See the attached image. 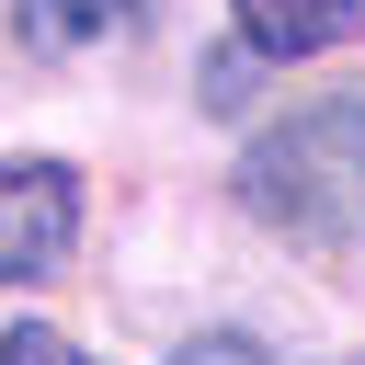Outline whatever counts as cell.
I'll return each mask as SVG.
<instances>
[{
    "label": "cell",
    "mask_w": 365,
    "mask_h": 365,
    "mask_svg": "<svg viewBox=\"0 0 365 365\" xmlns=\"http://www.w3.org/2000/svg\"><path fill=\"white\" fill-rule=\"evenodd\" d=\"M240 205L308 251H354L365 240V91H331V103L262 125L240 160Z\"/></svg>",
    "instance_id": "cell-1"
},
{
    "label": "cell",
    "mask_w": 365,
    "mask_h": 365,
    "mask_svg": "<svg viewBox=\"0 0 365 365\" xmlns=\"http://www.w3.org/2000/svg\"><path fill=\"white\" fill-rule=\"evenodd\" d=\"M0 365H91V354H80L68 331H46V319H23V331L0 342Z\"/></svg>",
    "instance_id": "cell-5"
},
{
    "label": "cell",
    "mask_w": 365,
    "mask_h": 365,
    "mask_svg": "<svg viewBox=\"0 0 365 365\" xmlns=\"http://www.w3.org/2000/svg\"><path fill=\"white\" fill-rule=\"evenodd\" d=\"M11 23H23V46H46V57H80V46L125 34V23H137V0H11Z\"/></svg>",
    "instance_id": "cell-4"
},
{
    "label": "cell",
    "mask_w": 365,
    "mask_h": 365,
    "mask_svg": "<svg viewBox=\"0 0 365 365\" xmlns=\"http://www.w3.org/2000/svg\"><path fill=\"white\" fill-rule=\"evenodd\" d=\"M240 91H251V46H228V57H205V103H217V114H228V103H240Z\"/></svg>",
    "instance_id": "cell-6"
},
{
    "label": "cell",
    "mask_w": 365,
    "mask_h": 365,
    "mask_svg": "<svg viewBox=\"0 0 365 365\" xmlns=\"http://www.w3.org/2000/svg\"><path fill=\"white\" fill-rule=\"evenodd\" d=\"M240 11V46L251 57H319L365 23V0H228Z\"/></svg>",
    "instance_id": "cell-3"
},
{
    "label": "cell",
    "mask_w": 365,
    "mask_h": 365,
    "mask_svg": "<svg viewBox=\"0 0 365 365\" xmlns=\"http://www.w3.org/2000/svg\"><path fill=\"white\" fill-rule=\"evenodd\" d=\"M80 240V171L68 160H0V285H46Z\"/></svg>",
    "instance_id": "cell-2"
},
{
    "label": "cell",
    "mask_w": 365,
    "mask_h": 365,
    "mask_svg": "<svg viewBox=\"0 0 365 365\" xmlns=\"http://www.w3.org/2000/svg\"><path fill=\"white\" fill-rule=\"evenodd\" d=\"M171 365H262V342H240V331H205V342H182Z\"/></svg>",
    "instance_id": "cell-7"
}]
</instances>
